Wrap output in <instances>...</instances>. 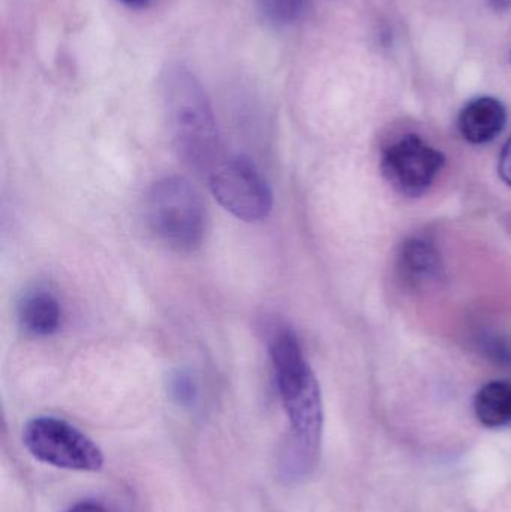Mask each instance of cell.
<instances>
[{"instance_id": "obj_10", "label": "cell", "mask_w": 511, "mask_h": 512, "mask_svg": "<svg viewBox=\"0 0 511 512\" xmlns=\"http://www.w3.org/2000/svg\"><path fill=\"white\" fill-rule=\"evenodd\" d=\"M474 411L486 427H501L511 420V385L506 382H489L477 393Z\"/></svg>"}, {"instance_id": "obj_13", "label": "cell", "mask_w": 511, "mask_h": 512, "mask_svg": "<svg viewBox=\"0 0 511 512\" xmlns=\"http://www.w3.org/2000/svg\"><path fill=\"white\" fill-rule=\"evenodd\" d=\"M498 171H500L503 182L511 188V138L504 144L503 150H501Z\"/></svg>"}, {"instance_id": "obj_5", "label": "cell", "mask_w": 511, "mask_h": 512, "mask_svg": "<svg viewBox=\"0 0 511 512\" xmlns=\"http://www.w3.org/2000/svg\"><path fill=\"white\" fill-rule=\"evenodd\" d=\"M210 189L218 203L240 221H263L272 212L269 183L245 156H234L216 165L210 174Z\"/></svg>"}, {"instance_id": "obj_11", "label": "cell", "mask_w": 511, "mask_h": 512, "mask_svg": "<svg viewBox=\"0 0 511 512\" xmlns=\"http://www.w3.org/2000/svg\"><path fill=\"white\" fill-rule=\"evenodd\" d=\"M258 8L267 21L276 26L297 23L306 11V0H257Z\"/></svg>"}, {"instance_id": "obj_4", "label": "cell", "mask_w": 511, "mask_h": 512, "mask_svg": "<svg viewBox=\"0 0 511 512\" xmlns=\"http://www.w3.org/2000/svg\"><path fill=\"white\" fill-rule=\"evenodd\" d=\"M26 450L45 465L78 472H98L104 466L101 448L68 421L56 417L30 420L23 430Z\"/></svg>"}, {"instance_id": "obj_9", "label": "cell", "mask_w": 511, "mask_h": 512, "mask_svg": "<svg viewBox=\"0 0 511 512\" xmlns=\"http://www.w3.org/2000/svg\"><path fill=\"white\" fill-rule=\"evenodd\" d=\"M62 310L59 301L44 289L27 292L18 306V321L33 336H50L59 330Z\"/></svg>"}, {"instance_id": "obj_15", "label": "cell", "mask_w": 511, "mask_h": 512, "mask_svg": "<svg viewBox=\"0 0 511 512\" xmlns=\"http://www.w3.org/2000/svg\"><path fill=\"white\" fill-rule=\"evenodd\" d=\"M489 5L495 11H510L511 0H488Z\"/></svg>"}, {"instance_id": "obj_16", "label": "cell", "mask_w": 511, "mask_h": 512, "mask_svg": "<svg viewBox=\"0 0 511 512\" xmlns=\"http://www.w3.org/2000/svg\"><path fill=\"white\" fill-rule=\"evenodd\" d=\"M120 2L126 3L129 6H141L147 2V0H120Z\"/></svg>"}, {"instance_id": "obj_14", "label": "cell", "mask_w": 511, "mask_h": 512, "mask_svg": "<svg viewBox=\"0 0 511 512\" xmlns=\"http://www.w3.org/2000/svg\"><path fill=\"white\" fill-rule=\"evenodd\" d=\"M68 512H107L101 504L95 501H83L74 505Z\"/></svg>"}, {"instance_id": "obj_8", "label": "cell", "mask_w": 511, "mask_h": 512, "mask_svg": "<svg viewBox=\"0 0 511 512\" xmlns=\"http://www.w3.org/2000/svg\"><path fill=\"white\" fill-rule=\"evenodd\" d=\"M402 279L417 289L431 288L443 280L444 267L437 248L423 239H411L399 254Z\"/></svg>"}, {"instance_id": "obj_6", "label": "cell", "mask_w": 511, "mask_h": 512, "mask_svg": "<svg viewBox=\"0 0 511 512\" xmlns=\"http://www.w3.org/2000/svg\"><path fill=\"white\" fill-rule=\"evenodd\" d=\"M446 158L419 135H405L384 150L381 170L387 182L407 197L425 194L443 170Z\"/></svg>"}, {"instance_id": "obj_3", "label": "cell", "mask_w": 511, "mask_h": 512, "mask_svg": "<svg viewBox=\"0 0 511 512\" xmlns=\"http://www.w3.org/2000/svg\"><path fill=\"white\" fill-rule=\"evenodd\" d=\"M146 218L155 236L174 251H195L206 234V206L183 177H164L150 188Z\"/></svg>"}, {"instance_id": "obj_1", "label": "cell", "mask_w": 511, "mask_h": 512, "mask_svg": "<svg viewBox=\"0 0 511 512\" xmlns=\"http://www.w3.org/2000/svg\"><path fill=\"white\" fill-rule=\"evenodd\" d=\"M270 358L285 414L293 430V447L287 456L302 463L305 471L320 447L323 432V402L320 385L309 366L296 333L281 328L269 340Z\"/></svg>"}, {"instance_id": "obj_2", "label": "cell", "mask_w": 511, "mask_h": 512, "mask_svg": "<svg viewBox=\"0 0 511 512\" xmlns=\"http://www.w3.org/2000/svg\"><path fill=\"white\" fill-rule=\"evenodd\" d=\"M162 98L168 132L183 164L197 173L215 170L218 126L203 84L185 66H171L162 78Z\"/></svg>"}, {"instance_id": "obj_7", "label": "cell", "mask_w": 511, "mask_h": 512, "mask_svg": "<svg viewBox=\"0 0 511 512\" xmlns=\"http://www.w3.org/2000/svg\"><path fill=\"white\" fill-rule=\"evenodd\" d=\"M506 123V107L491 96L468 102L458 120L462 137L473 144L491 143L503 132Z\"/></svg>"}, {"instance_id": "obj_12", "label": "cell", "mask_w": 511, "mask_h": 512, "mask_svg": "<svg viewBox=\"0 0 511 512\" xmlns=\"http://www.w3.org/2000/svg\"><path fill=\"white\" fill-rule=\"evenodd\" d=\"M168 390L179 405H191L197 397V384H195L194 376L186 370H176L170 376Z\"/></svg>"}]
</instances>
